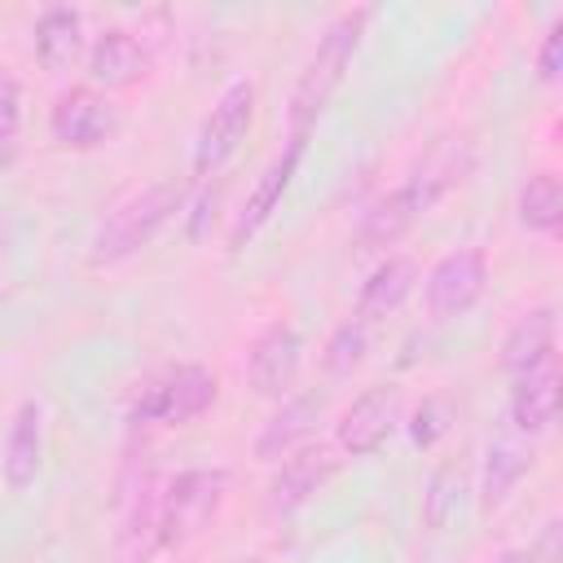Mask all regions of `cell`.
Instances as JSON below:
<instances>
[{
  "label": "cell",
  "mask_w": 563,
  "mask_h": 563,
  "mask_svg": "<svg viewBox=\"0 0 563 563\" xmlns=\"http://www.w3.org/2000/svg\"><path fill=\"white\" fill-rule=\"evenodd\" d=\"M365 352H369V330H365V321H361V317H352V321L334 325V334L325 339L321 365H325V374H330V378H352V369H361Z\"/></svg>",
  "instance_id": "cb8c5ba5"
},
{
  "label": "cell",
  "mask_w": 563,
  "mask_h": 563,
  "mask_svg": "<svg viewBox=\"0 0 563 563\" xmlns=\"http://www.w3.org/2000/svg\"><path fill=\"white\" fill-rule=\"evenodd\" d=\"M141 75H145V48H141V40L132 31L110 26V31H101L92 40L88 79L97 88H132V84H141Z\"/></svg>",
  "instance_id": "e0dca14e"
},
{
  "label": "cell",
  "mask_w": 563,
  "mask_h": 563,
  "mask_svg": "<svg viewBox=\"0 0 563 563\" xmlns=\"http://www.w3.org/2000/svg\"><path fill=\"white\" fill-rule=\"evenodd\" d=\"M515 216L528 233H559V224H563V180H559V172H532L519 185Z\"/></svg>",
  "instance_id": "603a6c76"
},
{
  "label": "cell",
  "mask_w": 563,
  "mask_h": 563,
  "mask_svg": "<svg viewBox=\"0 0 563 563\" xmlns=\"http://www.w3.org/2000/svg\"><path fill=\"white\" fill-rule=\"evenodd\" d=\"M475 172V141L466 132H444L435 136L418 163L409 167V176L400 185H409V194L422 202V211H431L449 189H457L466 176Z\"/></svg>",
  "instance_id": "8fae6325"
},
{
  "label": "cell",
  "mask_w": 563,
  "mask_h": 563,
  "mask_svg": "<svg viewBox=\"0 0 563 563\" xmlns=\"http://www.w3.org/2000/svg\"><path fill=\"white\" fill-rule=\"evenodd\" d=\"M185 207V180H154L145 189H136L132 198H123L92 233L88 242V260L92 264H123L136 251H145L163 224Z\"/></svg>",
  "instance_id": "7a4b0ae2"
},
{
  "label": "cell",
  "mask_w": 563,
  "mask_h": 563,
  "mask_svg": "<svg viewBox=\"0 0 563 563\" xmlns=\"http://www.w3.org/2000/svg\"><path fill=\"white\" fill-rule=\"evenodd\" d=\"M554 418H559V369L541 365L532 374H519L510 387V422L523 435H541L550 431Z\"/></svg>",
  "instance_id": "d6986e66"
},
{
  "label": "cell",
  "mask_w": 563,
  "mask_h": 563,
  "mask_svg": "<svg viewBox=\"0 0 563 563\" xmlns=\"http://www.w3.org/2000/svg\"><path fill=\"white\" fill-rule=\"evenodd\" d=\"M220 396V378L207 365H167L136 383L128 400V422H158V427H180L202 418Z\"/></svg>",
  "instance_id": "3957f363"
},
{
  "label": "cell",
  "mask_w": 563,
  "mask_h": 563,
  "mask_svg": "<svg viewBox=\"0 0 563 563\" xmlns=\"http://www.w3.org/2000/svg\"><path fill=\"white\" fill-rule=\"evenodd\" d=\"M48 132L62 150H101L119 132V106L97 88H70L53 101Z\"/></svg>",
  "instance_id": "ba28073f"
},
{
  "label": "cell",
  "mask_w": 563,
  "mask_h": 563,
  "mask_svg": "<svg viewBox=\"0 0 563 563\" xmlns=\"http://www.w3.org/2000/svg\"><path fill=\"white\" fill-rule=\"evenodd\" d=\"M229 493V471L224 466H189L172 475L158 493V550L194 541L211 519L220 515Z\"/></svg>",
  "instance_id": "277c9868"
},
{
  "label": "cell",
  "mask_w": 563,
  "mask_h": 563,
  "mask_svg": "<svg viewBox=\"0 0 563 563\" xmlns=\"http://www.w3.org/2000/svg\"><path fill=\"white\" fill-rule=\"evenodd\" d=\"M303 365V339L290 321H268L246 347V383L255 396L286 400Z\"/></svg>",
  "instance_id": "52a82bcc"
},
{
  "label": "cell",
  "mask_w": 563,
  "mask_h": 563,
  "mask_svg": "<svg viewBox=\"0 0 563 563\" xmlns=\"http://www.w3.org/2000/svg\"><path fill=\"white\" fill-rule=\"evenodd\" d=\"M374 18V9L369 4H356V9H343L325 31H321V40H317V48H312V57L303 62V70H299V79H295V92H290V132H308L317 119H321V110L330 106V97L339 92V84H343V75H347V66H352V57H356V48H361V35H365V22Z\"/></svg>",
  "instance_id": "6da1fadb"
},
{
  "label": "cell",
  "mask_w": 563,
  "mask_h": 563,
  "mask_svg": "<svg viewBox=\"0 0 563 563\" xmlns=\"http://www.w3.org/2000/svg\"><path fill=\"white\" fill-rule=\"evenodd\" d=\"M233 563H264V559H255V554H251V559H233Z\"/></svg>",
  "instance_id": "f1b7e54d"
},
{
  "label": "cell",
  "mask_w": 563,
  "mask_h": 563,
  "mask_svg": "<svg viewBox=\"0 0 563 563\" xmlns=\"http://www.w3.org/2000/svg\"><path fill=\"white\" fill-rule=\"evenodd\" d=\"M418 282V264L409 255H387L383 264H374V273L361 282V295H356V317L361 321H378L387 312H396L409 290Z\"/></svg>",
  "instance_id": "44dd1931"
},
{
  "label": "cell",
  "mask_w": 563,
  "mask_h": 563,
  "mask_svg": "<svg viewBox=\"0 0 563 563\" xmlns=\"http://www.w3.org/2000/svg\"><path fill=\"white\" fill-rule=\"evenodd\" d=\"M321 409H325V400H321L317 391L286 396L282 409H277V413L264 422V431L255 435V457H260V462H282V457H290L295 449H303L308 435H312V427H317V418H321Z\"/></svg>",
  "instance_id": "5bb4252c"
},
{
  "label": "cell",
  "mask_w": 563,
  "mask_h": 563,
  "mask_svg": "<svg viewBox=\"0 0 563 563\" xmlns=\"http://www.w3.org/2000/svg\"><path fill=\"white\" fill-rule=\"evenodd\" d=\"M31 44H35V57H40L44 70H53V75L70 70L79 62V53H84V22H79V13L66 9V4L44 9L35 18Z\"/></svg>",
  "instance_id": "ac0fdd59"
},
{
  "label": "cell",
  "mask_w": 563,
  "mask_h": 563,
  "mask_svg": "<svg viewBox=\"0 0 563 563\" xmlns=\"http://www.w3.org/2000/svg\"><path fill=\"white\" fill-rule=\"evenodd\" d=\"M488 286V255L484 246H462V251H449L431 273H427V286H422V303L435 321H453L462 312H471L479 303Z\"/></svg>",
  "instance_id": "8992f818"
},
{
  "label": "cell",
  "mask_w": 563,
  "mask_h": 563,
  "mask_svg": "<svg viewBox=\"0 0 563 563\" xmlns=\"http://www.w3.org/2000/svg\"><path fill=\"white\" fill-rule=\"evenodd\" d=\"M537 70H541L545 84H559V75H563V18L545 31L541 53H537Z\"/></svg>",
  "instance_id": "4316f807"
},
{
  "label": "cell",
  "mask_w": 563,
  "mask_h": 563,
  "mask_svg": "<svg viewBox=\"0 0 563 563\" xmlns=\"http://www.w3.org/2000/svg\"><path fill=\"white\" fill-rule=\"evenodd\" d=\"M251 119H255V84L251 79L224 84V92L211 101V110L194 132V176H216L246 141Z\"/></svg>",
  "instance_id": "5b68a950"
},
{
  "label": "cell",
  "mask_w": 563,
  "mask_h": 563,
  "mask_svg": "<svg viewBox=\"0 0 563 563\" xmlns=\"http://www.w3.org/2000/svg\"><path fill=\"white\" fill-rule=\"evenodd\" d=\"M554 347H559V312L554 303L528 308L523 317H515V325L501 339V369L510 378L532 374L541 365H554Z\"/></svg>",
  "instance_id": "7c38bea8"
},
{
  "label": "cell",
  "mask_w": 563,
  "mask_h": 563,
  "mask_svg": "<svg viewBox=\"0 0 563 563\" xmlns=\"http://www.w3.org/2000/svg\"><path fill=\"white\" fill-rule=\"evenodd\" d=\"M532 466V449L515 444V440H493L488 453H484V479H479V501H484V515L501 510L506 497L515 493V484L528 475Z\"/></svg>",
  "instance_id": "7402d4cb"
},
{
  "label": "cell",
  "mask_w": 563,
  "mask_h": 563,
  "mask_svg": "<svg viewBox=\"0 0 563 563\" xmlns=\"http://www.w3.org/2000/svg\"><path fill=\"white\" fill-rule=\"evenodd\" d=\"M303 150H308V132H290V141L282 145V154L260 172L255 189L246 194V202H242V211H238V220H233V229H229V251H233V255L246 251V242L273 220V211L282 207V198H286V189H290V180H295V172H299Z\"/></svg>",
  "instance_id": "9c48e42d"
},
{
  "label": "cell",
  "mask_w": 563,
  "mask_h": 563,
  "mask_svg": "<svg viewBox=\"0 0 563 563\" xmlns=\"http://www.w3.org/2000/svg\"><path fill=\"white\" fill-rule=\"evenodd\" d=\"M158 550V488L150 475L123 497V528H119V559L123 563H150Z\"/></svg>",
  "instance_id": "ffe728a7"
},
{
  "label": "cell",
  "mask_w": 563,
  "mask_h": 563,
  "mask_svg": "<svg viewBox=\"0 0 563 563\" xmlns=\"http://www.w3.org/2000/svg\"><path fill=\"white\" fill-rule=\"evenodd\" d=\"M488 563H528V550H501V554L488 559Z\"/></svg>",
  "instance_id": "83f0119b"
},
{
  "label": "cell",
  "mask_w": 563,
  "mask_h": 563,
  "mask_svg": "<svg viewBox=\"0 0 563 563\" xmlns=\"http://www.w3.org/2000/svg\"><path fill=\"white\" fill-rule=\"evenodd\" d=\"M22 128V88L13 75H0V163H9Z\"/></svg>",
  "instance_id": "d4e9b609"
},
{
  "label": "cell",
  "mask_w": 563,
  "mask_h": 563,
  "mask_svg": "<svg viewBox=\"0 0 563 563\" xmlns=\"http://www.w3.org/2000/svg\"><path fill=\"white\" fill-rule=\"evenodd\" d=\"M444 405L440 400H422L418 409H413V422H409V435H413V444L418 449H431L440 435H444Z\"/></svg>",
  "instance_id": "484cf974"
},
{
  "label": "cell",
  "mask_w": 563,
  "mask_h": 563,
  "mask_svg": "<svg viewBox=\"0 0 563 563\" xmlns=\"http://www.w3.org/2000/svg\"><path fill=\"white\" fill-rule=\"evenodd\" d=\"M40 457H44V405L22 400L13 409V422H9V435H4V457H0L9 493H26L35 484Z\"/></svg>",
  "instance_id": "4fadbf2b"
},
{
  "label": "cell",
  "mask_w": 563,
  "mask_h": 563,
  "mask_svg": "<svg viewBox=\"0 0 563 563\" xmlns=\"http://www.w3.org/2000/svg\"><path fill=\"white\" fill-rule=\"evenodd\" d=\"M396 422H400V387L396 383H374L343 409V418L334 422V440L347 457H369L387 444Z\"/></svg>",
  "instance_id": "30bf717a"
},
{
  "label": "cell",
  "mask_w": 563,
  "mask_h": 563,
  "mask_svg": "<svg viewBox=\"0 0 563 563\" xmlns=\"http://www.w3.org/2000/svg\"><path fill=\"white\" fill-rule=\"evenodd\" d=\"M422 216H427V211H422V202L409 194V185L387 189L383 198H374V202L361 211V224H356V251H383V246L400 242Z\"/></svg>",
  "instance_id": "2e32d148"
},
{
  "label": "cell",
  "mask_w": 563,
  "mask_h": 563,
  "mask_svg": "<svg viewBox=\"0 0 563 563\" xmlns=\"http://www.w3.org/2000/svg\"><path fill=\"white\" fill-rule=\"evenodd\" d=\"M330 475H334L330 449L303 444V449H295L290 457H282V466H277V475H273V484H268V506H273L277 515H290V510H299L303 501H312L317 488H321Z\"/></svg>",
  "instance_id": "9a60e30c"
}]
</instances>
